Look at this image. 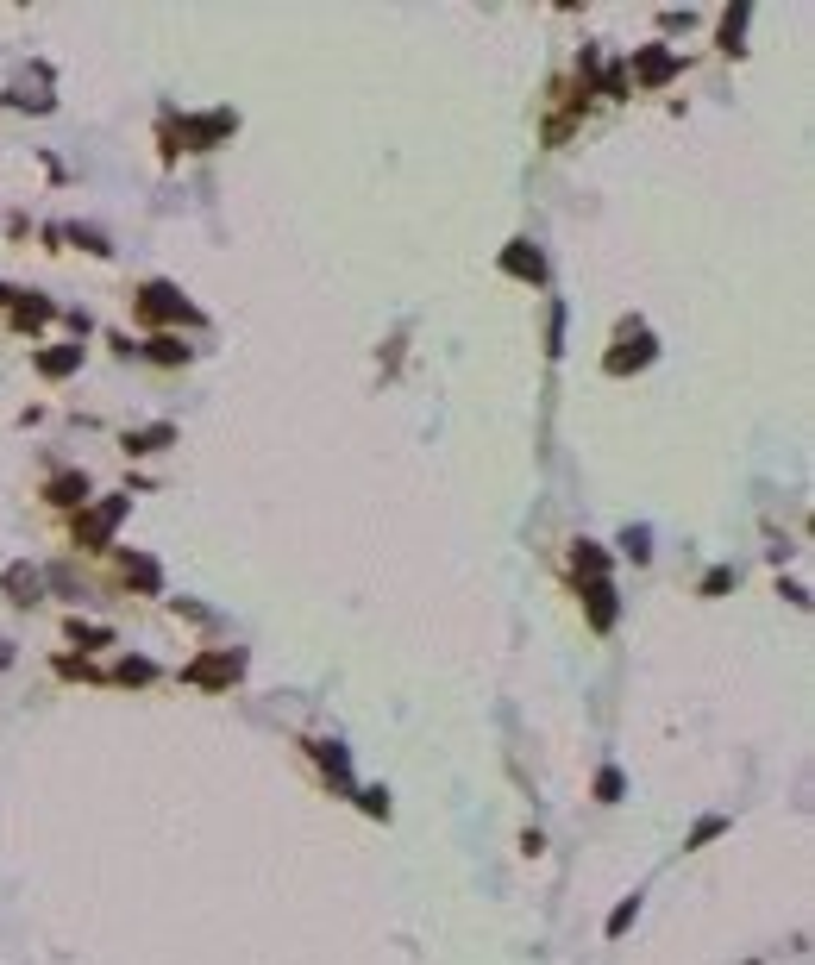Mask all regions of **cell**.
<instances>
[{"label":"cell","mask_w":815,"mask_h":965,"mask_svg":"<svg viewBox=\"0 0 815 965\" xmlns=\"http://www.w3.org/2000/svg\"><path fill=\"white\" fill-rule=\"evenodd\" d=\"M634 76H640L646 88L671 82V76H678V51H665V44H652V51H640V57H634Z\"/></svg>","instance_id":"4"},{"label":"cell","mask_w":815,"mask_h":965,"mask_svg":"<svg viewBox=\"0 0 815 965\" xmlns=\"http://www.w3.org/2000/svg\"><path fill=\"white\" fill-rule=\"evenodd\" d=\"M621 546H627V558H646V527H627Z\"/></svg>","instance_id":"23"},{"label":"cell","mask_w":815,"mask_h":965,"mask_svg":"<svg viewBox=\"0 0 815 965\" xmlns=\"http://www.w3.org/2000/svg\"><path fill=\"white\" fill-rule=\"evenodd\" d=\"M226 126H232V113H207V120H189V126H182V138H189V151H207Z\"/></svg>","instance_id":"7"},{"label":"cell","mask_w":815,"mask_h":965,"mask_svg":"<svg viewBox=\"0 0 815 965\" xmlns=\"http://www.w3.org/2000/svg\"><path fill=\"white\" fill-rule=\"evenodd\" d=\"M239 665H245L239 652H207V658H195L182 677H189V684H201V690H220V684H232V677H239Z\"/></svg>","instance_id":"3"},{"label":"cell","mask_w":815,"mask_h":965,"mask_svg":"<svg viewBox=\"0 0 815 965\" xmlns=\"http://www.w3.org/2000/svg\"><path fill=\"white\" fill-rule=\"evenodd\" d=\"M69 633H76L82 646H107V627H82V621H69Z\"/></svg>","instance_id":"22"},{"label":"cell","mask_w":815,"mask_h":965,"mask_svg":"<svg viewBox=\"0 0 815 965\" xmlns=\"http://www.w3.org/2000/svg\"><path fill=\"white\" fill-rule=\"evenodd\" d=\"M740 26H747V7H734L728 26H721V44H728V51H740Z\"/></svg>","instance_id":"20"},{"label":"cell","mask_w":815,"mask_h":965,"mask_svg":"<svg viewBox=\"0 0 815 965\" xmlns=\"http://www.w3.org/2000/svg\"><path fill=\"white\" fill-rule=\"evenodd\" d=\"M502 270H508V276H521V282H540V276H546L540 251H527V245H508V251H502Z\"/></svg>","instance_id":"6"},{"label":"cell","mask_w":815,"mask_h":965,"mask_svg":"<svg viewBox=\"0 0 815 965\" xmlns=\"http://www.w3.org/2000/svg\"><path fill=\"white\" fill-rule=\"evenodd\" d=\"M652 358V339H646V326H634V351H609V370L627 376V370H640Z\"/></svg>","instance_id":"8"},{"label":"cell","mask_w":815,"mask_h":965,"mask_svg":"<svg viewBox=\"0 0 815 965\" xmlns=\"http://www.w3.org/2000/svg\"><path fill=\"white\" fill-rule=\"evenodd\" d=\"M577 571H590V583H596L602 571H609V558H602L596 546H577Z\"/></svg>","instance_id":"18"},{"label":"cell","mask_w":815,"mask_h":965,"mask_svg":"<svg viewBox=\"0 0 815 965\" xmlns=\"http://www.w3.org/2000/svg\"><path fill=\"white\" fill-rule=\"evenodd\" d=\"M38 590H44V577L32 571V564H13V571H7V602L32 608V602H38Z\"/></svg>","instance_id":"5"},{"label":"cell","mask_w":815,"mask_h":965,"mask_svg":"<svg viewBox=\"0 0 815 965\" xmlns=\"http://www.w3.org/2000/svg\"><path fill=\"white\" fill-rule=\"evenodd\" d=\"M138 320H195V308L170 289V282H151V289L138 295Z\"/></svg>","instance_id":"2"},{"label":"cell","mask_w":815,"mask_h":965,"mask_svg":"<svg viewBox=\"0 0 815 965\" xmlns=\"http://www.w3.org/2000/svg\"><path fill=\"white\" fill-rule=\"evenodd\" d=\"M51 502H57V508H76V502H88V477H76V470H63V477L51 483Z\"/></svg>","instance_id":"12"},{"label":"cell","mask_w":815,"mask_h":965,"mask_svg":"<svg viewBox=\"0 0 815 965\" xmlns=\"http://www.w3.org/2000/svg\"><path fill=\"white\" fill-rule=\"evenodd\" d=\"M634 915H640V897H627V903L609 915V934H627V928H634Z\"/></svg>","instance_id":"19"},{"label":"cell","mask_w":815,"mask_h":965,"mask_svg":"<svg viewBox=\"0 0 815 965\" xmlns=\"http://www.w3.org/2000/svg\"><path fill=\"white\" fill-rule=\"evenodd\" d=\"M126 583H138V590H157V564L132 552V558H126Z\"/></svg>","instance_id":"16"},{"label":"cell","mask_w":815,"mask_h":965,"mask_svg":"<svg viewBox=\"0 0 815 965\" xmlns=\"http://www.w3.org/2000/svg\"><path fill=\"white\" fill-rule=\"evenodd\" d=\"M170 439H176V427H145V433H126V452H132V458H151V452H163Z\"/></svg>","instance_id":"11"},{"label":"cell","mask_w":815,"mask_h":965,"mask_svg":"<svg viewBox=\"0 0 815 965\" xmlns=\"http://www.w3.org/2000/svg\"><path fill=\"white\" fill-rule=\"evenodd\" d=\"M51 320V301L32 295V301H13V326H44Z\"/></svg>","instance_id":"13"},{"label":"cell","mask_w":815,"mask_h":965,"mask_svg":"<svg viewBox=\"0 0 815 965\" xmlns=\"http://www.w3.org/2000/svg\"><path fill=\"white\" fill-rule=\"evenodd\" d=\"M151 358H157V364H182V358H189V345L170 339V333H157V339H151Z\"/></svg>","instance_id":"15"},{"label":"cell","mask_w":815,"mask_h":965,"mask_svg":"<svg viewBox=\"0 0 815 965\" xmlns=\"http://www.w3.org/2000/svg\"><path fill=\"white\" fill-rule=\"evenodd\" d=\"M82 364V345H57V351H38V376H69Z\"/></svg>","instance_id":"9"},{"label":"cell","mask_w":815,"mask_h":965,"mask_svg":"<svg viewBox=\"0 0 815 965\" xmlns=\"http://www.w3.org/2000/svg\"><path fill=\"white\" fill-rule=\"evenodd\" d=\"M113 677H120V684H151L157 665H151V658H120V671H113Z\"/></svg>","instance_id":"14"},{"label":"cell","mask_w":815,"mask_h":965,"mask_svg":"<svg viewBox=\"0 0 815 965\" xmlns=\"http://www.w3.org/2000/svg\"><path fill=\"white\" fill-rule=\"evenodd\" d=\"M126 496H107V502H95V508H88L82 514V521H76V546H88V552H95V546H107V539H113V527H120L126 521Z\"/></svg>","instance_id":"1"},{"label":"cell","mask_w":815,"mask_h":965,"mask_svg":"<svg viewBox=\"0 0 815 965\" xmlns=\"http://www.w3.org/2000/svg\"><path fill=\"white\" fill-rule=\"evenodd\" d=\"M596 796H602V803H615V796H621V771H602V778H596Z\"/></svg>","instance_id":"21"},{"label":"cell","mask_w":815,"mask_h":965,"mask_svg":"<svg viewBox=\"0 0 815 965\" xmlns=\"http://www.w3.org/2000/svg\"><path fill=\"white\" fill-rule=\"evenodd\" d=\"M308 746H314V759L333 771V778H345V752H339V746H326V740H308Z\"/></svg>","instance_id":"17"},{"label":"cell","mask_w":815,"mask_h":965,"mask_svg":"<svg viewBox=\"0 0 815 965\" xmlns=\"http://www.w3.org/2000/svg\"><path fill=\"white\" fill-rule=\"evenodd\" d=\"M584 596H590V627L602 633V627H609V621H615V590H609V583H602V577H596V583H590V590H584Z\"/></svg>","instance_id":"10"},{"label":"cell","mask_w":815,"mask_h":965,"mask_svg":"<svg viewBox=\"0 0 815 965\" xmlns=\"http://www.w3.org/2000/svg\"><path fill=\"white\" fill-rule=\"evenodd\" d=\"M7 295H13V289H7V282H0V301H7Z\"/></svg>","instance_id":"24"}]
</instances>
